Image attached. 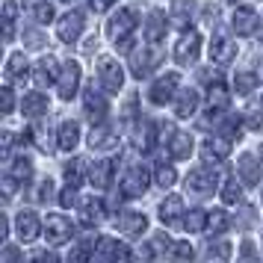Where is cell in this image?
<instances>
[{"label": "cell", "mask_w": 263, "mask_h": 263, "mask_svg": "<svg viewBox=\"0 0 263 263\" xmlns=\"http://www.w3.org/2000/svg\"><path fill=\"white\" fill-rule=\"evenodd\" d=\"M95 257H101V260H130V249L112 237H98Z\"/></svg>", "instance_id": "cell-14"}, {"label": "cell", "mask_w": 263, "mask_h": 263, "mask_svg": "<svg viewBox=\"0 0 263 263\" xmlns=\"http://www.w3.org/2000/svg\"><path fill=\"white\" fill-rule=\"evenodd\" d=\"M210 60L216 62V65H228V62L237 57V48H234V42H231V36H222V33H213V39H210Z\"/></svg>", "instance_id": "cell-15"}, {"label": "cell", "mask_w": 263, "mask_h": 263, "mask_svg": "<svg viewBox=\"0 0 263 263\" xmlns=\"http://www.w3.org/2000/svg\"><path fill=\"white\" fill-rule=\"evenodd\" d=\"M57 89H60V98L62 101H71L74 95H77V89H80V65L77 62H65V68H62L60 74V83H57Z\"/></svg>", "instance_id": "cell-13"}, {"label": "cell", "mask_w": 263, "mask_h": 263, "mask_svg": "<svg viewBox=\"0 0 263 263\" xmlns=\"http://www.w3.org/2000/svg\"><path fill=\"white\" fill-rule=\"evenodd\" d=\"M216 186H219V172L216 168H195L190 172V178H186V192L192 195H198V198H207V195H213Z\"/></svg>", "instance_id": "cell-4"}, {"label": "cell", "mask_w": 263, "mask_h": 263, "mask_svg": "<svg viewBox=\"0 0 263 263\" xmlns=\"http://www.w3.org/2000/svg\"><path fill=\"white\" fill-rule=\"evenodd\" d=\"M231 30H234V36H249L257 30V12L251 9V6H239L234 18H231Z\"/></svg>", "instance_id": "cell-18"}, {"label": "cell", "mask_w": 263, "mask_h": 263, "mask_svg": "<svg viewBox=\"0 0 263 263\" xmlns=\"http://www.w3.org/2000/svg\"><path fill=\"white\" fill-rule=\"evenodd\" d=\"M172 257H175V260H192V257H195V249H192L190 242H175Z\"/></svg>", "instance_id": "cell-45"}, {"label": "cell", "mask_w": 263, "mask_h": 263, "mask_svg": "<svg viewBox=\"0 0 263 263\" xmlns=\"http://www.w3.org/2000/svg\"><path fill=\"white\" fill-rule=\"evenodd\" d=\"M15 12H18L15 0H6L3 3V39L6 42H12V36H15Z\"/></svg>", "instance_id": "cell-36"}, {"label": "cell", "mask_w": 263, "mask_h": 263, "mask_svg": "<svg viewBox=\"0 0 263 263\" xmlns=\"http://www.w3.org/2000/svg\"><path fill=\"white\" fill-rule=\"evenodd\" d=\"M112 3H116V0H89V6H92L95 12H107Z\"/></svg>", "instance_id": "cell-50"}, {"label": "cell", "mask_w": 263, "mask_h": 263, "mask_svg": "<svg viewBox=\"0 0 263 263\" xmlns=\"http://www.w3.org/2000/svg\"><path fill=\"white\" fill-rule=\"evenodd\" d=\"M104 222V201L101 198H86L83 204H80V225L83 228H95Z\"/></svg>", "instance_id": "cell-21"}, {"label": "cell", "mask_w": 263, "mask_h": 263, "mask_svg": "<svg viewBox=\"0 0 263 263\" xmlns=\"http://www.w3.org/2000/svg\"><path fill=\"white\" fill-rule=\"evenodd\" d=\"M246 121L249 127H263V98H251L249 101V109H246Z\"/></svg>", "instance_id": "cell-37"}, {"label": "cell", "mask_w": 263, "mask_h": 263, "mask_svg": "<svg viewBox=\"0 0 263 263\" xmlns=\"http://www.w3.org/2000/svg\"><path fill=\"white\" fill-rule=\"evenodd\" d=\"M71 237H74L71 219H65L60 213H48V219H45V239H48L50 246H62Z\"/></svg>", "instance_id": "cell-7"}, {"label": "cell", "mask_w": 263, "mask_h": 263, "mask_svg": "<svg viewBox=\"0 0 263 263\" xmlns=\"http://www.w3.org/2000/svg\"><path fill=\"white\" fill-rule=\"evenodd\" d=\"M24 3H27V6H36L39 0H24Z\"/></svg>", "instance_id": "cell-57"}, {"label": "cell", "mask_w": 263, "mask_h": 263, "mask_svg": "<svg viewBox=\"0 0 263 263\" xmlns=\"http://www.w3.org/2000/svg\"><path fill=\"white\" fill-rule=\"evenodd\" d=\"M237 172H239V178L246 180V186H257L260 183V172H257V160L251 154H242L237 160Z\"/></svg>", "instance_id": "cell-30"}, {"label": "cell", "mask_w": 263, "mask_h": 263, "mask_svg": "<svg viewBox=\"0 0 263 263\" xmlns=\"http://www.w3.org/2000/svg\"><path fill=\"white\" fill-rule=\"evenodd\" d=\"M36 21L39 24H50L53 21V6L50 3H39L36 6Z\"/></svg>", "instance_id": "cell-48"}, {"label": "cell", "mask_w": 263, "mask_h": 263, "mask_svg": "<svg viewBox=\"0 0 263 263\" xmlns=\"http://www.w3.org/2000/svg\"><path fill=\"white\" fill-rule=\"evenodd\" d=\"M228 228H231V216L225 210H213V213L207 216V231H210V237L213 234H225Z\"/></svg>", "instance_id": "cell-35"}, {"label": "cell", "mask_w": 263, "mask_h": 263, "mask_svg": "<svg viewBox=\"0 0 263 263\" xmlns=\"http://www.w3.org/2000/svg\"><path fill=\"white\" fill-rule=\"evenodd\" d=\"M0 98H3V116H9L15 109V95H12V83L3 86V92H0Z\"/></svg>", "instance_id": "cell-47"}, {"label": "cell", "mask_w": 263, "mask_h": 263, "mask_svg": "<svg viewBox=\"0 0 263 263\" xmlns=\"http://www.w3.org/2000/svg\"><path fill=\"white\" fill-rule=\"evenodd\" d=\"M257 157H260V163H263V145H260V148H257Z\"/></svg>", "instance_id": "cell-56"}, {"label": "cell", "mask_w": 263, "mask_h": 263, "mask_svg": "<svg viewBox=\"0 0 263 263\" xmlns=\"http://www.w3.org/2000/svg\"><path fill=\"white\" fill-rule=\"evenodd\" d=\"M195 9H198L195 0H175V3H172V21L178 27H186L192 18H195Z\"/></svg>", "instance_id": "cell-31"}, {"label": "cell", "mask_w": 263, "mask_h": 263, "mask_svg": "<svg viewBox=\"0 0 263 263\" xmlns=\"http://www.w3.org/2000/svg\"><path fill=\"white\" fill-rule=\"evenodd\" d=\"M112 172H116V160H101V163H95L92 172H89L92 186H95V190H109V183H112Z\"/></svg>", "instance_id": "cell-25"}, {"label": "cell", "mask_w": 263, "mask_h": 263, "mask_svg": "<svg viewBox=\"0 0 263 263\" xmlns=\"http://www.w3.org/2000/svg\"><path fill=\"white\" fill-rule=\"evenodd\" d=\"M254 33H257V39H260V42H263V15H260V18H257V30H254Z\"/></svg>", "instance_id": "cell-55"}, {"label": "cell", "mask_w": 263, "mask_h": 263, "mask_svg": "<svg viewBox=\"0 0 263 263\" xmlns=\"http://www.w3.org/2000/svg\"><path fill=\"white\" fill-rule=\"evenodd\" d=\"M157 175V186H163V190H168V186H175V180H178V172H175V166L172 163H160V166L154 168Z\"/></svg>", "instance_id": "cell-38"}, {"label": "cell", "mask_w": 263, "mask_h": 263, "mask_svg": "<svg viewBox=\"0 0 263 263\" xmlns=\"http://www.w3.org/2000/svg\"><path fill=\"white\" fill-rule=\"evenodd\" d=\"M133 33H136V9L124 6L107 21V39L116 42L119 50H133Z\"/></svg>", "instance_id": "cell-1"}, {"label": "cell", "mask_w": 263, "mask_h": 263, "mask_svg": "<svg viewBox=\"0 0 263 263\" xmlns=\"http://www.w3.org/2000/svg\"><path fill=\"white\" fill-rule=\"evenodd\" d=\"M222 201L225 204H239L242 201V186L237 183V178H228L222 186Z\"/></svg>", "instance_id": "cell-41"}, {"label": "cell", "mask_w": 263, "mask_h": 263, "mask_svg": "<svg viewBox=\"0 0 263 263\" xmlns=\"http://www.w3.org/2000/svg\"><path fill=\"white\" fill-rule=\"evenodd\" d=\"M12 151V133H3V157H9Z\"/></svg>", "instance_id": "cell-52"}, {"label": "cell", "mask_w": 263, "mask_h": 263, "mask_svg": "<svg viewBox=\"0 0 263 263\" xmlns=\"http://www.w3.org/2000/svg\"><path fill=\"white\" fill-rule=\"evenodd\" d=\"M83 33V12L80 9H71L60 18V27H57V36L65 42V45H74Z\"/></svg>", "instance_id": "cell-11"}, {"label": "cell", "mask_w": 263, "mask_h": 263, "mask_svg": "<svg viewBox=\"0 0 263 263\" xmlns=\"http://www.w3.org/2000/svg\"><path fill=\"white\" fill-rule=\"evenodd\" d=\"M148 186H151V168L142 163L127 166V172L121 175V195L124 198H139L148 192Z\"/></svg>", "instance_id": "cell-3"}, {"label": "cell", "mask_w": 263, "mask_h": 263, "mask_svg": "<svg viewBox=\"0 0 263 263\" xmlns=\"http://www.w3.org/2000/svg\"><path fill=\"white\" fill-rule=\"evenodd\" d=\"M207 257H210V260H228V257H231V246H228V242H216L213 246V239H210V242H207Z\"/></svg>", "instance_id": "cell-43"}, {"label": "cell", "mask_w": 263, "mask_h": 263, "mask_svg": "<svg viewBox=\"0 0 263 263\" xmlns=\"http://www.w3.org/2000/svg\"><path fill=\"white\" fill-rule=\"evenodd\" d=\"M180 216H186L183 213V198L180 195H168L166 201L160 204V222L163 225H178Z\"/></svg>", "instance_id": "cell-26"}, {"label": "cell", "mask_w": 263, "mask_h": 263, "mask_svg": "<svg viewBox=\"0 0 263 263\" xmlns=\"http://www.w3.org/2000/svg\"><path fill=\"white\" fill-rule=\"evenodd\" d=\"M222 127H225V136H228V139H237L239 133H242V119H234V116H228Z\"/></svg>", "instance_id": "cell-46"}, {"label": "cell", "mask_w": 263, "mask_h": 263, "mask_svg": "<svg viewBox=\"0 0 263 263\" xmlns=\"http://www.w3.org/2000/svg\"><path fill=\"white\" fill-rule=\"evenodd\" d=\"M116 145H119V136L109 130L104 121H101V124H92V133H89V148H92V151H109V148H116Z\"/></svg>", "instance_id": "cell-19"}, {"label": "cell", "mask_w": 263, "mask_h": 263, "mask_svg": "<svg viewBox=\"0 0 263 263\" xmlns=\"http://www.w3.org/2000/svg\"><path fill=\"white\" fill-rule=\"evenodd\" d=\"M145 228H148V219L142 213H121L116 216V231L127 234V237H142Z\"/></svg>", "instance_id": "cell-20"}, {"label": "cell", "mask_w": 263, "mask_h": 263, "mask_svg": "<svg viewBox=\"0 0 263 263\" xmlns=\"http://www.w3.org/2000/svg\"><path fill=\"white\" fill-rule=\"evenodd\" d=\"M228 151H231V139L228 136H213V139H207L201 145V160L216 166V163H222L228 157Z\"/></svg>", "instance_id": "cell-17"}, {"label": "cell", "mask_w": 263, "mask_h": 263, "mask_svg": "<svg viewBox=\"0 0 263 263\" xmlns=\"http://www.w3.org/2000/svg\"><path fill=\"white\" fill-rule=\"evenodd\" d=\"M33 80H36V86H53L60 83V62L53 60V57H42V60L36 62V74H33Z\"/></svg>", "instance_id": "cell-16"}, {"label": "cell", "mask_w": 263, "mask_h": 263, "mask_svg": "<svg viewBox=\"0 0 263 263\" xmlns=\"http://www.w3.org/2000/svg\"><path fill=\"white\" fill-rule=\"evenodd\" d=\"M242 257H254V246H251V242L242 246Z\"/></svg>", "instance_id": "cell-54"}, {"label": "cell", "mask_w": 263, "mask_h": 263, "mask_svg": "<svg viewBox=\"0 0 263 263\" xmlns=\"http://www.w3.org/2000/svg\"><path fill=\"white\" fill-rule=\"evenodd\" d=\"M30 77V65H27V57L18 50L6 60V83H24Z\"/></svg>", "instance_id": "cell-23"}, {"label": "cell", "mask_w": 263, "mask_h": 263, "mask_svg": "<svg viewBox=\"0 0 263 263\" xmlns=\"http://www.w3.org/2000/svg\"><path fill=\"white\" fill-rule=\"evenodd\" d=\"M83 112L92 124H101V121L107 119V98L101 95L95 86H89L83 92Z\"/></svg>", "instance_id": "cell-10"}, {"label": "cell", "mask_w": 263, "mask_h": 263, "mask_svg": "<svg viewBox=\"0 0 263 263\" xmlns=\"http://www.w3.org/2000/svg\"><path fill=\"white\" fill-rule=\"evenodd\" d=\"M60 3H77V0H60Z\"/></svg>", "instance_id": "cell-58"}, {"label": "cell", "mask_w": 263, "mask_h": 263, "mask_svg": "<svg viewBox=\"0 0 263 263\" xmlns=\"http://www.w3.org/2000/svg\"><path fill=\"white\" fill-rule=\"evenodd\" d=\"M210 104L213 107H228V86H225V80L222 77H216L213 83H210Z\"/></svg>", "instance_id": "cell-40"}, {"label": "cell", "mask_w": 263, "mask_h": 263, "mask_svg": "<svg viewBox=\"0 0 263 263\" xmlns=\"http://www.w3.org/2000/svg\"><path fill=\"white\" fill-rule=\"evenodd\" d=\"M30 178H33V160L30 157H15L12 166L6 168V175H3V195L6 198H12L15 190H21V186H27L30 183Z\"/></svg>", "instance_id": "cell-2"}, {"label": "cell", "mask_w": 263, "mask_h": 263, "mask_svg": "<svg viewBox=\"0 0 263 263\" xmlns=\"http://www.w3.org/2000/svg\"><path fill=\"white\" fill-rule=\"evenodd\" d=\"M62 175H65V183H71V186L80 190V183L86 180V160L83 157H74L71 163L62 166Z\"/></svg>", "instance_id": "cell-32"}, {"label": "cell", "mask_w": 263, "mask_h": 263, "mask_svg": "<svg viewBox=\"0 0 263 263\" xmlns=\"http://www.w3.org/2000/svg\"><path fill=\"white\" fill-rule=\"evenodd\" d=\"M98 83L104 86L109 95L121 92V86H124V71H121V65L112 60V57H101V60H98Z\"/></svg>", "instance_id": "cell-6"}, {"label": "cell", "mask_w": 263, "mask_h": 263, "mask_svg": "<svg viewBox=\"0 0 263 263\" xmlns=\"http://www.w3.org/2000/svg\"><path fill=\"white\" fill-rule=\"evenodd\" d=\"M6 234H9V219L0 216V239H6Z\"/></svg>", "instance_id": "cell-53"}, {"label": "cell", "mask_w": 263, "mask_h": 263, "mask_svg": "<svg viewBox=\"0 0 263 263\" xmlns=\"http://www.w3.org/2000/svg\"><path fill=\"white\" fill-rule=\"evenodd\" d=\"M231 3H239V0H231Z\"/></svg>", "instance_id": "cell-59"}, {"label": "cell", "mask_w": 263, "mask_h": 263, "mask_svg": "<svg viewBox=\"0 0 263 263\" xmlns=\"http://www.w3.org/2000/svg\"><path fill=\"white\" fill-rule=\"evenodd\" d=\"M33 198H36V204H48L50 198H53V180H50V178L39 180V186H36V192H33Z\"/></svg>", "instance_id": "cell-42"}, {"label": "cell", "mask_w": 263, "mask_h": 263, "mask_svg": "<svg viewBox=\"0 0 263 263\" xmlns=\"http://www.w3.org/2000/svg\"><path fill=\"white\" fill-rule=\"evenodd\" d=\"M178 83H180V74L166 71V74H163V77H160V80H157L154 86H151V92H148V98H151V104H157V107H163V104H168V101H175Z\"/></svg>", "instance_id": "cell-8"}, {"label": "cell", "mask_w": 263, "mask_h": 263, "mask_svg": "<svg viewBox=\"0 0 263 263\" xmlns=\"http://www.w3.org/2000/svg\"><path fill=\"white\" fill-rule=\"evenodd\" d=\"M18 257H21V254H18L15 249H6L3 254H0V263H6V260H18Z\"/></svg>", "instance_id": "cell-51"}, {"label": "cell", "mask_w": 263, "mask_h": 263, "mask_svg": "<svg viewBox=\"0 0 263 263\" xmlns=\"http://www.w3.org/2000/svg\"><path fill=\"white\" fill-rule=\"evenodd\" d=\"M166 15L163 12H151L148 15V21H145V39H148V45H160L163 39H166Z\"/></svg>", "instance_id": "cell-27"}, {"label": "cell", "mask_w": 263, "mask_h": 263, "mask_svg": "<svg viewBox=\"0 0 263 263\" xmlns=\"http://www.w3.org/2000/svg\"><path fill=\"white\" fill-rule=\"evenodd\" d=\"M21 109H24L27 119H42V116L48 112V98L42 95V92H30V95H24V101H21Z\"/></svg>", "instance_id": "cell-29"}, {"label": "cell", "mask_w": 263, "mask_h": 263, "mask_svg": "<svg viewBox=\"0 0 263 263\" xmlns=\"http://www.w3.org/2000/svg\"><path fill=\"white\" fill-rule=\"evenodd\" d=\"M225 119H228L225 107H213V104H210V109L201 116V121H198V124H201L204 130H213V127H222V124H225Z\"/></svg>", "instance_id": "cell-34"}, {"label": "cell", "mask_w": 263, "mask_h": 263, "mask_svg": "<svg viewBox=\"0 0 263 263\" xmlns=\"http://www.w3.org/2000/svg\"><path fill=\"white\" fill-rule=\"evenodd\" d=\"M260 201H263V195H260Z\"/></svg>", "instance_id": "cell-60"}, {"label": "cell", "mask_w": 263, "mask_h": 263, "mask_svg": "<svg viewBox=\"0 0 263 263\" xmlns=\"http://www.w3.org/2000/svg\"><path fill=\"white\" fill-rule=\"evenodd\" d=\"M198 109V92L195 89H183L180 95H175V116L178 119H190Z\"/></svg>", "instance_id": "cell-28"}, {"label": "cell", "mask_w": 263, "mask_h": 263, "mask_svg": "<svg viewBox=\"0 0 263 263\" xmlns=\"http://www.w3.org/2000/svg\"><path fill=\"white\" fill-rule=\"evenodd\" d=\"M207 210H201V207H192L190 213H186V219H183V228L190 231V234H198V231H207Z\"/></svg>", "instance_id": "cell-33"}, {"label": "cell", "mask_w": 263, "mask_h": 263, "mask_svg": "<svg viewBox=\"0 0 263 263\" xmlns=\"http://www.w3.org/2000/svg\"><path fill=\"white\" fill-rule=\"evenodd\" d=\"M24 45L36 50V48H45V45H48V39L42 36L39 30H24Z\"/></svg>", "instance_id": "cell-44"}, {"label": "cell", "mask_w": 263, "mask_h": 263, "mask_svg": "<svg viewBox=\"0 0 263 263\" xmlns=\"http://www.w3.org/2000/svg\"><path fill=\"white\" fill-rule=\"evenodd\" d=\"M74 201H77V186L65 183V190L60 192V204L62 207H74Z\"/></svg>", "instance_id": "cell-49"}, {"label": "cell", "mask_w": 263, "mask_h": 263, "mask_svg": "<svg viewBox=\"0 0 263 263\" xmlns=\"http://www.w3.org/2000/svg\"><path fill=\"white\" fill-rule=\"evenodd\" d=\"M192 148H195V142H192L190 133H183V130L172 133V139H168V157L172 160H190Z\"/></svg>", "instance_id": "cell-22"}, {"label": "cell", "mask_w": 263, "mask_h": 263, "mask_svg": "<svg viewBox=\"0 0 263 263\" xmlns=\"http://www.w3.org/2000/svg\"><path fill=\"white\" fill-rule=\"evenodd\" d=\"M160 60H163V53L154 48H136L130 50V71L133 77H139V80H145L148 74H154V68L160 65Z\"/></svg>", "instance_id": "cell-5"}, {"label": "cell", "mask_w": 263, "mask_h": 263, "mask_svg": "<svg viewBox=\"0 0 263 263\" xmlns=\"http://www.w3.org/2000/svg\"><path fill=\"white\" fill-rule=\"evenodd\" d=\"M254 86H257V74L239 71L237 77H234V89H237V95H251V92H254Z\"/></svg>", "instance_id": "cell-39"}, {"label": "cell", "mask_w": 263, "mask_h": 263, "mask_svg": "<svg viewBox=\"0 0 263 263\" xmlns=\"http://www.w3.org/2000/svg\"><path fill=\"white\" fill-rule=\"evenodd\" d=\"M15 234L21 242H33V239L42 234V222H39V216L33 210H21V213L15 216Z\"/></svg>", "instance_id": "cell-12"}, {"label": "cell", "mask_w": 263, "mask_h": 263, "mask_svg": "<svg viewBox=\"0 0 263 263\" xmlns=\"http://www.w3.org/2000/svg\"><path fill=\"white\" fill-rule=\"evenodd\" d=\"M57 145H60L62 151H74L77 145H80V124L77 121H62L60 130H57Z\"/></svg>", "instance_id": "cell-24"}, {"label": "cell", "mask_w": 263, "mask_h": 263, "mask_svg": "<svg viewBox=\"0 0 263 263\" xmlns=\"http://www.w3.org/2000/svg\"><path fill=\"white\" fill-rule=\"evenodd\" d=\"M198 50H201V36L190 30V33H183L178 39V45H175V62L178 65H192V62L198 60Z\"/></svg>", "instance_id": "cell-9"}]
</instances>
